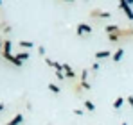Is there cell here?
<instances>
[{
  "label": "cell",
  "mask_w": 133,
  "mask_h": 125,
  "mask_svg": "<svg viewBox=\"0 0 133 125\" xmlns=\"http://www.w3.org/2000/svg\"><path fill=\"white\" fill-rule=\"evenodd\" d=\"M119 7L126 13V16H128L130 20H133V9H131V5L128 4V0H121V2H119Z\"/></svg>",
  "instance_id": "obj_1"
},
{
  "label": "cell",
  "mask_w": 133,
  "mask_h": 125,
  "mask_svg": "<svg viewBox=\"0 0 133 125\" xmlns=\"http://www.w3.org/2000/svg\"><path fill=\"white\" fill-rule=\"evenodd\" d=\"M76 32H77L79 36H83V34H90V32H92V27L87 25V23H79L77 29H76Z\"/></svg>",
  "instance_id": "obj_2"
},
{
  "label": "cell",
  "mask_w": 133,
  "mask_h": 125,
  "mask_svg": "<svg viewBox=\"0 0 133 125\" xmlns=\"http://www.w3.org/2000/svg\"><path fill=\"white\" fill-rule=\"evenodd\" d=\"M11 48H13V43L9 41H4V48H2V57H5V56H11Z\"/></svg>",
  "instance_id": "obj_3"
},
{
  "label": "cell",
  "mask_w": 133,
  "mask_h": 125,
  "mask_svg": "<svg viewBox=\"0 0 133 125\" xmlns=\"http://www.w3.org/2000/svg\"><path fill=\"white\" fill-rule=\"evenodd\" d=\"M4 59H5V61H9V62H13L15 66H22V61H20L16 56H13V54H11V56H5Z\"/></svg>",
  "instance_id": "obj_4"
},
{
  "label": "cell",
  "mask_w": 133,
  "mask_h": 125,
  "mask_svg": "<svg viewBox=\"0 0 133 125\" xmlns=\"http://www.w3.org/2000/svg\"><path fill=\"white\" fill-rule=\"evenodd\" d=\"M63 72H65V77H68V79H74V77H76V72H74L68 64H63Z\"/></svg>",
  "instance_id": "obj_5"
},
{
  "label": "cell",
  "mask_w": 133,
  "mask_h": 125,
  "mask_svg": "<svg viewBox=\"0 0 133 125\" xmlns=\"http://www.w3.org/2000/svg\"><path fill=\"white\" fill-rule=\"evenodd\" d=\"M104 30H106V34L110 36V34H119V30H121V29H119L117 25H106V27H104Z\"/></svg>",
  "instance_id": "obj_6"
},
{
  "label": "cell",
  "mask_w": 133,
  "mask_h": 125,
  "mask_svg": "<svg viewBox=\"0 0 133 125\" xmlns=\"http://www.w3.org/2000/svg\"><path fill=\"white\" fill-rule=\"evenodd\" d=\"M22 122H23V114H16L13 120H9V122H7V125H20Z\"/></svg>",
  "instance_id": "obj_7"
},
{
  "label": "cell",
  "mask_w": 133,
  "mask_h": 125,
  "mask_svg": "<svg viewBox=\"0 0 133 125\" xmlns=\"http://www.w3.org/2000/svg\"><path fill=\"white\" fill-rule=\"evenodd\" d=\"M122 56H124V50H122V48H117V52H113V57H111V59L115 62H119L122 59Z\"/></svg>",
  "instance_id": "obj_8"
},
{
  "label": "cell",
  "mask_w": 133,
  "mask_h": 125,
  "mask_svg": "<svg viewBox=\"0 0 133 125\" xmlns=\"http://www.w3.org/2000/svg\"><path fill=\"white\" fill-rule=\"evenodd\" d=\"M92 16H101V18H110L111 14L108 11H92Z\"/></svg>",
  "instance_id": "obj_9"
},
{
  "label": "cell",
  "mask_w": 133,
  "mask_h": 125,
  "mask_svg": "<svg viewBox=\"0 0 133 125\" xmlns=\"http://www.w3.org/2000/svg\"><path fill=\"white\" fill-rule=\"evenodd\" d=\"M104 57H110V52H108V50H99V52H95V59H104Z\"/></svg>",
  "instance_id": "obj_10"
},
{
  "label": "cell",
  "mask_w": 133,
  "mask_h": 125,
  "mask_svg": "<svg viewBox=\"0 0 133 125\" xmlns=\"http://www.w3.org/2000/svg\"><path fill=\"white\" fill-rule=\"evenodd\" d=\"M122 104H124V98H122V97H117V100H113V107H115V109H121Z\"/></svg>",
  "instance_id": "obj_11"
},
{
  "label": "cell",
  "mask_w": 133,
  "mask_h": 125,
  "mask_svg": "<svg viewBox=\"0 0 133 125\" xmlns=\"http://www.w3.org/2000/svg\"><path fill=\"white\" fill-rule=\"evenodd\" d=\"M16 57L23 62V61H27V59L31 57V54H29V52H20V54H16Z\"/></svg>",
  "instance_id": "obj_12"
},
{
  "label": "cell",
  "mask_w": 133,
  "mask_h": 125,
  "mask_svg": "<svg viewBox=\"0 0 133 125\" xmlns=\"http://www.w3.org/2000/svg\"><path fill=\"white\" fill-rule=\"evenodd\" d=\"M18 45H20L22 48H32V46H34V43H32V41H20Z\"/></svg>",
  "instance_id": "obj_13"
},
{
  "label": "cell",
  "mask_w": 133,
  "mask_h": 125,
  "mask_svg": "<svg viewBox=\"0 0 133 125\" xmlns=\"http://www.w3.org/2000/svg\"><path fill=\"white\" fill-rule=\"evenodd\" d=\"M85 107H87L88 111H95V105H94L92 100H85Z\"/></svg>",
  "instance_id": "obj_14"
},
{
  "label": "cell",
  "mask_w": 133,
  "mask_h": 125,
  "mask_svg": "<svg viewBox=\"0 0 133 125\" xmlns=\"http://www.w3.org/2000/svg\"><path fill=\"white\" fill-rule=\"evenodd\" d=\"M49 89L52 93H59V86H56V84H49Z\"/></svg>",
  "instance_id": "obj_15"
},
{
  "label": "cell",
  "mask_w": 133,
  "mask_h": 125,
  "mask_svg": "<svg viewBox=\"0 0 133 125\" xmlns=\"http://www.w3.org/2000/svg\"><path fill=\"white\" fill-rule=\"evenodd\" d=\"M87 77H88V70H83V72H81V82H85Z\"/></svg>",
  "instance_id": "obj_16"
},
{
  "label": "cell",
  "mask_w": 133,
  "mask_h": 125,
  "mask_svg": "<svg viewBox=\"0 0 133 125\" xmlns=\"http://www.w3.org/2000/svg\"><path fill=\"white\" fill-rule=\"evenodd\" d=\"M108 40H110V41H119V34H110Z\"/></svg>",
  "instance_id": "obj_17"
},
{
  "label": "cell",
  "mask_w": 133,
  "mask_h": 125,
  "mask_svg": "<svg viewBox=\"0 0 133 125\" xmlns=\"http://www.w3.org/2000/svg\"><path fill=\"white\" fill-rule=\"evenodd\" d=\"M38 54L40 56H45V46H38Z\"/></svg>",
  "instance_id": "obj_18"
},
{
  "label": "cell",
  "mask_w": 133,
  "mask_h": 125,
  "mask_svg": "<svg viewBox=\"0 0 133 125\" xmlns=\"http://www.w3.org/2000/svg\"><path fill=\"white\" fill-rule=\"evenodd\" d=\"M74 114H76V116H83V111H81V109H74Z\"/></svg>",
  "instance_id": "obj_19"
},
{
  "label": "cell",
  "mask_w": 133,
  "mask_h": 125,
  "mask_svg": "<svg viewBox=\"0 0 133 125\" xmlns=\"http://www.w3.org/2000/svg\"><path fill=\"white\" fill-rule=\"evenodd\" d=\"M81 88H83V89H90V84L85 81V82H81Z\"/></svg>",
  "instance_id": "obj_20"
},
{
  "label": "cell",
  "mask_w": 133,
  "mask_h": 125,
  "mask_svg": "<svg viewBox=\"0 0 133 125\" xmlns=\"http://www.w3.org/2000/svg\"><path fill=\"white\" fill-rule=\"evenodd\" d=\"M45 62H47L49 66H54V61H52V59H49V57H45Z\"/></svg>",
  "instance_id": "obj_21"
},
{
  "label": "cell",
  "mask_w": 133,
  "mask_h": 125,
  "mask_svg": "<svg viewBox=\"0 0 133 125\" xmlns=\"http://www.w3.org/2000/svg\"><path fill=\"white\" fill-rule=\"evenodd\" d=\"M126 102H128V104L133 107V97H128V98H126Z\"/></svg>",
  "instance_id": "obj_22"
},
{
  "label": "cell",
  "mask_w": 133,
  "mask_h": 125,
  "mask_svg": "<svg viewBox=\"0 0 133 125\" xmlns=\"http://www.w3.org/2000/svg\"><path fill=\"white\" fill-rule=\"evenodd\" d=\"M2 48H4V41L0 40V50H2Z\"/></svg>",
  "instance_id": "obj_23"
},
{
  "label": "cell",
  "mask_w": 133,
  "mask_h": 125,
  "mask_svg": "<svg viewBox=\"0 0 133 125\" xmlns=\"http://www.w3.org/2000/svg\"><path fill=\"white\" fill-rule=\"evenodd\" d=\"M4 107H5V105H4V104H0V113L4 111Z\"/></svg>",
  "instance_id": "obj_24"
},
{
  "label": "cell",
  "mask_w": 133,
  "mask_h": 125,
  "mask_svg": "<svg viewBox=\"0 0 133 125\" xmlns=\"http://www.w3.org/2000/svg\"><path fill=\"white\" fill-rule=\"evenodd\" d=\"M122 125H128V123H126V122H124V123H122Z\"/></svg>",
  "instance_id": "obj_25"
},
{
  "label": "cell",
  "mask_w": 133,
  "mask_h": 125,
  "mask_svg": "<svg viewBox=\"0 0 133 125\" xmlns=\"http://www.w3.org/2000/svg\"><path fill=\"white\" fill-rule=\"evenodd\" d=\"M0 56H2V50H0Z\"/></svg>",
  "instance_id": "obj_26"
}]
</instances>
